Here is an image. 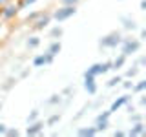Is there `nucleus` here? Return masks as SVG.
<instances>
[{
    "mask_svg": "<svg viewBox=\"0 0 146 137\" xmlns=\"http://www.w3.org/2000/svg\"><path fill=\"white\" fill-rule=\"evenodd\" d=\"M4 132H6V124H2V122H0V135H2Z\"/></svg>",
    "mask_w": 146,
    "mask_h": 137,
    "instance_id": "nucleus-33",
    "label": "nucleus"
},
{
    "mask_svg": "<svg viewBox=\"0 0 146 137\" xmlns=\"http://www.w3.org/2000/svg\"><path fill=\"white\" fill-rule=\"evenodd\" d=\"M42 128H44V122L42 121H33L29 126H27L26 134L27 135H36V134H40V132H42Z\"/></svg>",
    "mask_w": 146,
    "mask_h": 137,
    "instance_id": "nucleus-8",
    "label": "nucleus"
},
{
    "mask_svg": "<svg viewBox=\"0 0 146 137\" xmlns=\"http://www.w3.org/2000/svg\"><path fill=\"white\" fill-rule=\"evenodd\" d=\"M124 27H126V29H135V22L133 20H126V24H124Z\"/></svg>",
    "mask_w": 146,
    "mask_h": 137,
    "instance_id": "nucleus-27",
    "label": "nucleus"
},
{
    "mask_svg": "<svg viewBox=\"0 0 146 137\" xmlns=\"http://www.w3.org/2000/svg\"><path fill=\"white\" fill-rule=\"evenodd\" d=\"M17 11H18V6H7L2 9V15L4 18H11L13 15H17Z\"/></svg>",
    "mask_w": 146,
    "mask_h": 137,
    "instance_id": "nucleus-11",
    "label": "nucleus"
},
{
    "mask_svg": "<svg viewBox=\"0 0 146 137\" xmlns=\"http://www.w3.org/2000/svg\"><path fill=\"white\" fill-rule=\"evenodd\" d=\"M84 88L90 95L97 93V84H95V77L93 75H84Z\"/></svg>",
    "mask_w": 146,
    "mask_h": 137,
    "instance_id": "nucleus-6",
    "label": "nucleus"
},
{
    "mask_svg": "<svg viewBox=\"0 0 146 137\" xmlns=\"http://www.w3.org/2000/svg\"><path fill=\"white\" fill-rule=\"evenodd\" d=\"M51 35L53 37H62V29H60V27H55V29L51 31Z\"/></svg>",
    "mask_w": 146,
    "mask_h": 137,
    "instance_id": "nucleus-28",
    "label": "nucleus"
},
{
    "mask_svg": "<svg viewBox=\"0 0 146 137\" xmlns=\"http://www.w3.org/2000/svg\"><path fill=\"white\" fill-rule=\"evenodd\" d=\"M60 102V95H51V99L48 100V104H57Z\"/></svg>",
    "mask_w": 146,
    "mask_h": 137,
    "instance_id": "nucleus-24",
    "label": "nucleus"
},
{
    "mask_svg": "<svg viewBox=\"0 0 146 137\" xmlns=\"http://www.w3.org/2000/svg\"><path fill=\"white\" fill-rule=\"evenodd\" d=\"M36 119H38V110H33L31 115L27 117V122H33V121H36Z\"/></svg>",
    "mask_w": 146,
    "mask_h": 137,
    "instance_id": "nucleus-21",
    "label": "nucleus"
},
{
    "mask_svg": "<svg viewBox=\"0 0 146 137\" xmlns=\"http://www.w3.org/2000/svg\"><path fill=\"white\" fill-rule=\"evenodd\" d=\"M131 100V95H122V97H119V99H115L111 102V108H110V112H115V110H119L121 106H124V104H128Z\"/></svg>",
    "mask_w": 146,
    "mask_h": 137,
    "instance_id": "nucleus-7",
    "label": "nucleus"
},
{
    "mask_svg": "<svg viewBox=\"0 0 146 137\" xmlns=\"http://www.w3.org/2000/svg\"><path fill=\"white\" fill-rule=\"evenodd\" d=\"M119 82H122V77H113V79H110L108 80V88H113V86H117L119 84Z\"/></svg>",
    "mask_w": 146,
    "mask_h": 137,
    "instance_id": "nucleus-18",
    "label": "nucleus"
},
{
    "mask_svg": "<svg viewBox=\"0 0 146 137\" xmlns=\"http://www.w3.org/2000/svg\"><path fill=\"white\" fill-rule=\"evenodd\" d=\"M60 49H62V46H60V42H53L51 46H49V49H48V53L51 55V57H57L58 53H60Z\"/></svg>",
    "mask_w": 146,
    "mask_h": 137,
    "instance_id": "nucleus-14",
    "label": "nucleus"
},
{
    "mask_svg": "<svg viewBox=\"0 0 146 137\" xmlns=\"http://www.w3.org/2000/svg\"><path fill=\"white\" fill-rule=\"evenodd\" d=\"M55 61V57H51L49 53H42V55H36L35 61H33V66L35 68H40V66H46V64H51Z\"/></svg>",
    "mask_w": 146,
    "mask_h": 137,
    "instance_id": "nucleus-5",
    "label": "nucleus"
},
{
    "mask_svg": "<svg viewBox=\"0 0 146 137\" xmlns=\"http://www.w3.org/2000/svg\"><path fill=\"white\" fill-rule=\"evenodd\" d=\"M131 90H133V93H141V91L146 90V80H139V84L131 86Z\"/></svg>",
    "mask_w": 146,
    "mask_h": 137,
    "instance_id": "nucleus-15",
    "label": "nucleus"
},
{
    "mask_svg": "<svg viewBox=\"0 0 146 137\" xmlns=\"http://www.w3.org/2000/svg\"><path fill=\"white\" fill-rule=\"evenodd\" d=\"M122 42V39H121V35L117 33V31H113V33H110L108 37H104V39H100V46L102 48H117L119 44Z\"/></svg>",
    "mask_w": 146,
    "mask_h": 137,
    "instance_id": "nucleus-3",
    "label": "nucleus"
},
{
    "mask_svg": "<svg viewBox=\"0 0 146 137\" xmlns=\"http://www.w3.org/2000/svg\"><path fill=\"white\" fill-rule=\"evenodd\" d=\"M49 20H51V17H49V15H44L42 18H40V20H36L35 22V29H42V27H46V26H48L49 24Z\"/></svg>",
    "mask_w": 146,
    "mask_h": 137,
    "instance_id": "nucleus-13",
    "label": "nucleus"
},
{
    "mask_svg": "<svg viewBox=\"0 0 146 137\" xmlns=\"http://www.w3.org/2000/svg\"><path fill=\"white\" fill-rule=\"evenodd\" d=\"M122 55L128 57V55H133L141 49V40H133V39H122Z\"/></svg>",
    "mask_w": 146,
    "mask_h": 137,
    "instance_id": "nucleus-2",
    "label": "nucleus"
},
{
    "mask_svg": "<svg viewBox=\"0 0 146 137\" xmlns=\"http://www.w3.org/2000/svg\"><path fill=\"white\" fill-rule=\"evenodd\" d=\"M0 108H2V104H0Z\"/></svg>",
    "mask_w": 146,
    "mask_h": 137,
    "instance_id": "nucleus-36",
    "label": "nucleus"
},
{
    "mask_svg": "<svg viewBox=\"0 0 146 137\" xmlns=\"http://www.w3.org/2000/svg\"><path fill=\"white\" fill-rule=\"evenodd\" d=\"M144 134H146V128H144V124H143L141 121H139V122H135L133 128L128 132V135H144Z\"/></svg>",
    "mask_w": 146,
    "mask_h": 137,
    "instance_id": "nucleus-9",
    "label": "nucleus"
},
{
    "mask_svg": "<svg viewBox=\"0 0 146 137\" xmlns=\"http://www.w3.org/2000/svg\"><path fill=\"white\" fill-rule=\"evenodd\" d=\"M139 64L143 66V64H146V57H141V61H139Z\"/></svg>",
    "mask_w": 146,
    "mask_h": 137,
    "instance_id": "nucleus-35",
    "label": "nucleus"
},
{
    "mask_svg": "<svg viewBox=\"0 0 146 137\" xmlns=\"http://www.w3.org/2000/svg\"><path fill=\"white\" fill-rule=\"evenodd\" d=\"M75 13H77L75 6H64L62 9H57V11H55L53 18H55V20H58V22H62V20H66V18L73 17Z\"/></svg>",
    "mask_w": 146,
    "mask_h": 137,
    "instance_id": "nucleus-4",
    "label": "nucleus"
},
{
    "mask_svg": "<svg viewBox=\"0 0 146 137\" xmlns=\"http://www.w3.org/2000/svg\"><path fill=\"white\" fill-rule=\"evenodd\" d=\"M131 121H133V122H139V121H143V115H141V113H131Z\"/></svg>",
    "mask_w": 146,
    "mask_h": 137,
    "instance_id": "nucleus-25",
    "label": "nucleus"
},
{
    "mask_svg": "<svg viewBox=\"0 0 146 137\" xmlns=\"http://www.w3.org/2000/svg\"><path fill=\"white\" fill-rule=\"evenodd\" d=\"M139 102H141V106H146V99H144V97H141Z\"/></svg>",
    "mask_w": 146,
    "mask_h": 137,
    "instance_id": "nucleus-34",
    "label": "nucleus"
},
{
    "mask_svg": "<svg viewBox=\"0 0 146 137\" xmlns=\"http://www.w3.org/2000/svg\"><path fill=\"white\" fill-rule=\"evenodd\" d=\"M4 134H6V135H18V130H17V128H9V130L6 128V132H4Z\"/></svg>",
    "mask_w": 146,
    "mask_h": 137,
    "instance_id": "nucleus-26",
    "label": "nucleus"
},
{
    "mask_svg": "<svg viewBox=\"0 0 146 137\" xmlns=\"http://www.w3.org/2000/svg\"><path fill=\"white\" fill-rule=\"evenodd\" d=\"M111 113H113V112H110V110H108V112H104V113H100V115L97 117V121H108Z\"/></svg>",
    "mask_w": 146,
    "mask_h": 137,
    "instance_id": "nucleus-20",
    "label": "nucleus"
},
{
    "mask_svg": "<svg viewBox=\"0 0 146 137\" xmlns=\"http://www.w3.org/2000/svg\"><path fill=\"white\" fill-rule=\"evenodd\" d=\"M38 17H40V13H33L31 17H27V22H33L35 18H38Z\"/></svg>",
    "mask_w": 146,
    "mask_h": 137,
    "instance_id": "nucleus-29",
    "label": "nucleus"
},
{
    "mask_svg": "<svg viewBox=\"0 0 146 137\" xmlns=\"http://www.w3.org/2000/svg\"><path fill=\"white\" fill-rule=\"evenodd\" d=\"M122 86H124V88H126V90H131V86H133V82H130V80H126V82H124V84H122Z\"/></svg>",
    "mask_w": 146,
    "mask_h": 137,
    "instance_id": "nucleus-31",
    "label": "nucleus"
},
{
    "mask_svg": "<svg viewBox=\"0 0 146 137\" xmlns=\"http://www.w3.org/2000/svg\"><path fill=\"white\" fill-rule=\"evenodd\" d=\"M124 62H126V57H124V55H121L119 59H115V61H111V70H113V71L121 70V68L124 66Z\"/></svg>",
    "mask_w": 146,
    "mask_h": 137,
    "instance_id": "nucleus-12",
    "label": "nucleus"
},
{
    "mask_svg": "<svg viewBox=\"0 0 146 137\" xmlns=\"http://www.w3.org/2000/svg\"><path fill=\"white\" fill-rule=\"evenodd\" d=\"M137 73H139V68H133V70H128L126 71V77H128V79H131V77H135Z\"/></svg>",
    "mask_w": 146,
    "mask_h": 137,
    "instance_id": "nucleus-22",
    "label": "nucleus"
},
{
    "mask_svg": "<svg viewBox=\"0 0 146 137\" xmlns=\"http://www.w3.org/2000/svg\"><path fill=\"white\" fill-rule=\"evenodd\" d=\"M95 128H97V132H104V130L108 128V121H97Z\"/></svg>",
    "mask_w": 146,
    "mask_h": 137,
    "instance_id": "nucleus-19",
    "label": "nucleus"
},
{
    "mask_svg": "<svg viewBox=\"0 0 146 137\" xmlns=\"http://www.w3.org/2000/svg\"><path fill=\"white\" fill-rule=\"evenodd\" d=\"M64 4H66V6H75L77 2H79V0H62Z\"/></svg>",
    "mask_w": 146,
    "mask_h": 137,
    "instance_id": "nucleus-30",
    "label": "nucleus"
},
{
    "mask_svg": "<svg viewBox=\"0 0 146 137\" xmlns=\"http://www.w3.org/2000/svg\"><path fill=\"white\" fill-rule=\"evenodd\" d=\"M35 2H36V0H22V2L18 4V9H20V7H26V6H31V4H35Z\"/></svg>",
    "mask_w": 146,
    "mask_h": 137,
    "instance_id": "nucleus-23",
    "label": "nucleus"
},
{
    "mask_svg": "<svg viewBox=\"0 0 146 137\" xmlns=\"http://www.w3.org/2000/svg\"><path fill=\"white\" fill-rule=\"evenodd\" d=\"M97 134H99V132H97V128H95V126L80 128V130H79V135H82V137H86V135H88V137H93V135H97Z\"/></svg>",
    "mask_w": 146,
    "mask_h": 137,
    "instance_id": "nucleus-10",
    "label": "nucleus"
},
{
    "mask_svg": "<svg viewBox=\"0 0 146 137\" xmlns=\"http://www.w3.org/2000/svg\"><path fill=\"white\" fill-rule=\"evenodd\" d=\"M38 44H40V39H38V37H31V39L27 40V48H36Z\"/></svg>",
    "mask_w": 146,
    "mask_h": 137,
    "instance_id": "nucleus-17",
    "label": "nucleus"
},
{
    "mask_svg": "<svg viewBox=\"0 0 146 137\" xmlns=\"http://www.w3.org/2000/svg\"><path fill=\"white\" fill-rule=\"evenodd\" d=\"M60 121V113H55V115H51L48 119V122H46V124L48 126H53V124H57V122Z\"/></svg>",
    "mask_w": 146,
    "mask_h": 137,
    "instance_id": "nucleus-16",
    "label": "nucleus"
},
{
    "mask_svg": "<svg viewBox=\"0 0 146 137\" xmlns=\"http://www.w3.org/2000/svg\"><path fill=\"white\" fill-rule=\"evenodd\" d=\"M113 135H115V137H124L126 134H124V132H122V130H117V132H115V134H113Z\"/></svg>",
    "mask_w": 146,
    "mask_h": 137,
    "instance_id": "nucleus-32",
    "label": "nucleus"
},
{
    "mask_svg": "<svg viewBox=\"0 0 146 137\" xmlns=\"http://www.w3.org/2000/svg\"><path fill=\"white\" fill-rule=\"evenodd\" d=\"M111 70V61H108V62H97V64H93V66H90L88 70L84 71V75H93V77H97V75H104L106 71Z\"/></svg>",
    "mask_w": 146,
    "mask_h": 137,
    "instance_id": "nucleus-1",
    "label": "nucleus"
}]
</instances>
